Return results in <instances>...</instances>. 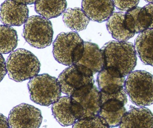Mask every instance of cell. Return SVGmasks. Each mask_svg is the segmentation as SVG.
<instances>
[{"label": "cell", "instance_id": "23", "mask_svg": "<svg viewBox=\"0 0 153 128\" xmlns=\"http://www.w3.org/2000/svg\"><path fill=\"white\" fill-rule=\"evenodd\" d=\"M73 128H110L103 118L98 115L90 118L80 119L74 124Z\"/></svg>", "mask_w": 153, "mask_h": 128}, {"label": "cell", "instance_id": "19", "mask_svg": "<svg viewBox=\"0 0 153 128\" xmlns=\"http://www.w3.org/2000/svg\"><path fill=\"white\" fill-rule=\"evenodd\" d=\"M124 12H114L107 20L106 26L114 39L118 41H127L135 34L128 30L125 21Z\"/></svg>", "mask_w": 153, "mask_h": 128}, {"label": "cell", "instance_id": "1", "mask_svg": "<svg viewBox=\"0 0 153 128\" xmlns=\"http://www.w3.org/2000/svg\"><path fill=\"white\" fill-rule=\"evenodd\" d=\"M104 67L111 69L121 77L131 73L137 64V53L134 45L127 41H111L102 48Z\"/></svg>", "mask_w": 153, "mask_h": 128}, {"label": "cell", "instance_id": "4", "mask_svg": "<svg viewBox=\"0 0 153 128\" xmlns=\"http://www.w3.org/2000/svg\"><path fill=\"white\" fill-rule=\"evenodd\" d=\"M125 89L132 103L138 106L153 104V75L144 70L132 72L128 75Z\"/></svg>", "mask_w": 153, "mask_h": 128}, {"label": "cell", "instance_id": "10", "mask_svg": "<svg viewBox=\"0 0 153 128\" xmlns=\"http://www.w3.org/2000/svg\"><path fill=\"white\" fill-rule=\"evenodd\" d=\"M125 77H121L111 69L104 67L99 72L97 81L101 98L118 95L126 92Z\"/></svg>", "mask_w": 153, "mask_h": 128}, {"label": "cell", "instance_id": "29", "mask_svg": "<svg viewBox=\"0 0 153 128\" xmlns=\"http://www.w3.org/2000/svg\"><path fill=\"white\" fill-rule=\"evenodd\" d=\"M147 2L153 3V0H145Z\"/></svg>", "mask_w": 153, "mask_h": 128}, {"label": "cell", "instance_id": "24", "mask_svg": "<svg viewBox=\"0 0 153 128\" xmlns=\"http://www.w3.org/2000/svg\"><path fill=\"white\" fill-rule=\"evenodd\" d=\"M114 5L119 10L127 12L136 8L140 0H113Z\"/></svg>", "mask_w": 153, "mask_h": 128}, {"label": "cell", "instance_id": "2", "mask_svg": "<svg viewBox=\"0 0 153 128\" xmlns=\"http://www.w3.org/2000/svg\"><path fill=\"white\" fill-rule=\"evenodd\" d=\"M93 73L90 69L79 64L71 65L58 76L62 92L74 97L91 89L94 85Z\"/></svg>", "mask_w": 153, "mask_h": 128}, {"label": "cell", "instance_id": "25", "mask_svg": "<svg viewBox=\"0 0 153 128\" xmlns=\"http://www.w3.org/2000/svg\"><path fill=\"white\" fill-rule=\"evenodd\" d=\"M7 73L5 59L2 55L0 53V82L3 79Z\"/></svg>", "mask_w": 153, "mask_h": 128}, {"label": "cell", "instance_id": "28", "mask_svg": "<svg viewBox=\"0 0 153 128\" xmlns=\"http://www.w3.org/2000/svg\"><path fill=\"white\" fill-rule=\"evenodd\" d=\"M17 1L25 4H32L35 3L36 0H15Z\"/></svg>", "mask_w": 153, "mask_h": 128}, {"label": "cell", "instance_id": "18", "mask_svg": "<svg viewBox=\"0 0 153 128\" xmlns=\"http://www.w3.org/2000/svg\"><path fill=\"white\" fill-rule=\"evenodd\" d=\"M134 46L142 62L153 67V29L140 33L135 40Z\"/></svg>", "mask_w": 153, "mask_h": 128}, {"label": "cell", "instance_id": "11", "mask_svg": "<svg viewBox=\"0 0 153 128\" xmlns=\"http://www.w3.org/2000/svg\"><path fill=\"white\" fill-rule=\"evenodd\" d=\"M27 4L15 0H5L0 6V20L6 26H19L28 18Z\"/></svg>", "mask_w": 153, "mask_h": 128}, {"label": "cell", "instance_id": "6", "mask_svg": "<svg viewBox=\"0 0 153 128\" xmlns=\"http://www.w3.org/2000/svg\"><path fill=\"white\" fill-rule=\"evenodd\" d=\"M27 86L31 101L42 106L53 104L62 95L58 80L47 73L30 79Z\"/></svg>", "mask_w": 153, "mask_h": 128}, {"label": "cell", "instance_id": "3", "mask_svg": "<svg viewBox=\"0 0 153 128\" xmlns=\"http://www.w3.org/2000/svg\"><path fill=\"white\" fill-rule=\"evenodd\" d=\"M6 65L9 78L17 82L34 78L39 73L41 67L37 58L24 49L13 51L7 58Z\"/></svg>", "mask_w": 153, "mask_h": 128}, {"label": "cell", "instance_id": "15", "mask_svg": "<svg viewBox=\"0 0 153 128\" xmlns=\"http://www.w3.org/2000/svg\"><path fill=\"white\" fill-rule=\"evenodd\" d=\"M120 128H153V114L146 107L134 108L126 112L119 125Z\"/></svg>", "mask_w": 153, "mask_h": 128}, {"label": "cell", "instance_id": "9", "mask_svg": "<svg viewBox=\"0 0 153 128\" xmlns=\"http://www.w3.org/2000/svg\"><path fill=\"white\" fill-rule=\"evenodd\" d=\"M52 110L55 118L63 127L74 125L83 114L82 108L80 104L68 96L60 97L53 104Z\"/></svg>", "mask_w": 153, "mask_h": 128}, {"label": "cell", "instance_id": "8", "mask_svg": "<svg viewBox=\"0 0 153 128\" xmlns=\"http://www.w3.org/2000/svg\"><path fill=\"white\" fill-rule=\"evenodd\" d=\"M10 128H39L43 117L39 109L30 105L22 103L14 107L8 116Z\"/></svg>", "mask_w": 153, "mask_h": 128}, {"label": "cell", "instance_id": "16", "mask_svg": "<svg viewBox=\"0 0 153 128\" xmlns=\"http://www.w3.org/2000/svg\"><path fill=\"white\" fill-rule=\"evenodd\" d=\"M73 98L82 108V116L80 119L99 115L101 105L100 91L95 85L87 92Z\"/></svg>", "mask_w": 153, "mask_h": 128}, {"label": "cell", "instance_id": "26", "mask_svg": "<svg viewBox=\"0 0 153 128\" xmlns=\"http://www.w3.org/2000/svg\"><path fill=\"white\" fill-rule=\"evenodd\" d=\"M0 127L10 128L8 119L1 113H0Z\"/></svg>", "mask_w": 153, "mask_h": 128}, {"label": "cell", "instance_id": "20", "mask_svg": "<svg viewBox=\"0 0 153 128\" xmlns=\"http://www.w3.org/2000/svg\"><path fill=\"white\" fill-rule=\"evenodd\" d=\"M66 7V0H36L35 5L36 12L48 19L59 17Z\"/></svg>", "mask_w": 153, "mask_h": 128}, {"label": "cell", "instance_id": "5", "mask_svg": "<svg viewBox=\"0 0 153 128\" xmlns=\"http://www.w3.org/2000/svg\"><path fill=\"white\" fill-rule=\"evenodd\" d=\"M84 50V42L76 32L61 33L53 43L55 59L66 66L76 64L82 58Z\"/></svg>", "mask_w": 153, "mask_h": 128}, {"label": "cell", "instance_id": "13", "mask_svg": "<svg viewBox=\"0 0 153 128\" xmlns=\"http://www.w3.org/2000/svg\"><path fill=\"white\" fill-rule=\"evenodd\" d=\"M127 102L111 98L102 102L99 115L106 121L110 127H118L126 112L125 106Z\"/></svg>", "mask_w": 153, "mask_h": 128}, {"label": "cell", "instance_id": "17", "mask_svg": "<svg viewBox=\"0 0 153 128\" xmlns=\"http://www.w3.org/2000/svg\"><path fill=\"white\" fill-rule=\"evenodd\" d=\"M90 69L93 74L104 68V59L101 49L96 44L84 42V50L82 58L77 62Z\"/></svg>", "mask_w": 153, "mask_h": 128}, {"label": "cell", "instance_id": "7", "mask_svg": "<svg viewBox=\"0 0 153 128\" xmlns=\"http://www.w3.org/2000/svg\"><path fill=\"white\" fill-rule=\"evenodd\" d=\"M53 36L52 23L42 16H31L24 24L22 36L32 47L40 49L49 46L53 41Z\"/></svg>", "mask_w": 153, "mask_h": 128}, {"label": "cell", "instance_id": "27", "mask_svg": "<svg viewBox=\"0 0 153 128\" xmlns=\"http://www.w3.org/2000/svg\"><path fill=\"white\" fill-rule=\"evenodd\" d=\"M144 7L151 14L152 20V29H153V3H150L148 4L145 5Z\"/></svg>", "mask_w": 153, "mask_h": 128}, {"label": "cell", "instance_id": "22", "mask_svg": "<svg viewBox=\"0 0 153 128\" xmlns=\"http://www.w3.org/2000/svg\"><path fill=\"white\" fill-rule=\"evenodd\" d=\"M18 44L17 31L10 26L0 25V53L6 54L12 52Z\"/></svg>", "mask_w": 153, "mask_h": 128}, {"label": "cell", "instance_id": "14", "mask_svg": "<svg viewBox=\"0 0 153 128\" xmlns=\"http://www.w3.org/2000/svg\"><path fill=\"white\" fill-rule=\"evenodd\" d=\"M125 21L128 29L133 34H138L152 29V17L144 7H137L126 12Z\"/></svg>", "mask_w": 153, "mask_h": 128}, {"label": "cell", "instance_id": "21", "mask_svg": "<svg viewBox=\"0 0 153 128\" xmlns=\"http://www.w3.org/2000/svg\"><path fill=\"white\" fill-rule=\"evenodd\" d=\"M90 20L82 9L77 7L69 8L63 15V20L65 26L77 32L85 30Z\"/></svg>", "mask_w": 153, "mask_h": 128}, {"label": "cell", "instance_id": "12", "mask_svg": "<svg viewBox=\"0 0 153 128\" xmlns=\"http://www.w3.org/2000/svg\"><path fill=\"white\" fill-rule=\"evenodd\" d=\"M82 7L91 20L99 23L107 21L115 10L113 0H82Z\"/></svg>", "mask_w": 153, "mask_h": 128}]
</instances>
